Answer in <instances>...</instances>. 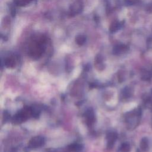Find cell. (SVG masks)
Instances as JSON below:
<instances>
[{
	"label": "cell",
	"instance_id": "cell-1",
	"mask_svg": "<svg viewBox=\"0 0 152 152\" xmlns=\"http://www.w3.org/2000/svg\"><path fill=\"white\" fill-rule=\"evenodd\" d=\"M46 39L42 36L36 38L29 48V55L33 58H38L42 55L45 49Z\"/></svg>",
	"mask_w": 152,
	"mask_h": 152
},
{
	"label": "cell",
	"instance_id": "cell-2",
	"mask_svg": "<svg viewBox=\"0 0 152 152\" xmlns=\"http://www.w3.org/2000/svg\"><path fill=\"white\" fill-rule=\"evenodd\" d=\"M45 138L41 136H36L32 138L28 143V147L30 149H36L42 147L45 144Z\"/></svg>",
	"mask_w": 152,
	"mask_h": 152
},
{
	"label": "cell",
	"instance_id": "cell-3",
	"mask_svg": "<svg viewBox=\"0 0 152 152\" xmlns=\"http://www.w3.org/2000/svg\"><path fill=\"white\" fill-rule=\"evenodd\" d=\"M83 8V5L82 1H77L71 5L70 8L69 14L70 16H74L82 12Z\"/></svg>",
	"mask_w": 152,
	"mask_h": 152
},
{
	"label": "cell",
	"instance_id": "cell-4",
	"mask_svg": "<svg viewBox=\"0 0 152 152\" xmlns=\"http://www.w3.org/2000/svg\"><path fill=\"white\" fill-rule=\"evenodd\" d=\"M117 138V134L115 132H109L106 136L107 140V149H111Z\"/></svg>",
	"mask_w": 152,
	"mask_h": 152
},
{
	"label": "cell",
	"instance_id": "cell-5",
	"mask_svg": "<svg viewBox=\"0 0 152 152\" xmlns=\"http://www.w3.org/2000/svg\"><path fill=\"white\" fill-rule=\"evenodd\" d=\"M86 122L88 126H92L95 123V117L93 111L92 109H89L85 113Z\"/></svg>",
	"mask_w": 152,
	"mask_h": 152
},
{
	"label": "cell",
	"instance_id": "cell-6",
	"mask_svg": "<svg viewBox=\"0 0 152 152\" xmlns=\"http://www.w3.org/2000/svg\"><path fill=\"white\" fill-rule=\"evenodd\" d=\"M16 64V58L14 56H10L5 58L4 64L7 68H13Z\"/></svg>",
	"mask_w": 152,
	"mask_h": 152
},
{
	"label": "cell",
	"instance_id": "cell-7",
	"mask_svg": "<svg viewBox=\"0 0 152 152\" xmlns=\"http://www.w3.org/2000/svg\"><path fill=\"white\" fill-rule=\"evenodd\" d=\"M76 42L77 44L80 46H82L84 45L86 42V37L84 35H80L76 36Z\"/></svg>",
	"mask_w": 152,
	"mask_h": 152
},
{
	"label": "cell",
	"instance_id": "cell-8",
	"mask_svg": "<svg viewBox=\"0 0 152 152\" xmlns=\"http://www.w3.org/2000/svg\"><path fill=\"white\" fill-rule=\"evenodd\" d=\"M32 1L33 0H14V4L19 7H24Z\"/></svg>",
	"mask_w": 152,
	"mask_h": 152
},
{
	"label": "cell",
	"instance_id": "cell-9",
	"mask_svg": "<svg viewBox=\"0 0 152 152\" xmlns=\"http://www.w3.org/2000/svg\"><path fill=\"white\" fill-rule=\"evenodd\" d=\"M119 27H120L119 23H118L117 22H115L110 25L109 31L111 33H114V32L117 31Z\"/></svg>",
	"mask_w": 152,
	"mask_h": 152
},
{
	"label": "cell",
	"instance_id": "cell-10",
	"mask_svg": "<svg viewBox=\"0 0 152 152\" xmlns=\"http://www.w3.org/2000/svg\"><path fill=\"white\" fill-rule=\"evenodd\" d=\"M125 49V48L123 45H117L114 48V50H113L114 54H119L121 53H122L123 52H124Z\"/></svg>",
	"mask_w": 152,
	"mask_h": 152
},
{
	"label": "cell",
	"instance_id": "cell-11",
	"mask_svg": "<svg viewBox=\"0 0 152 152\" xmlns=\"http://www.w3.org/2000/svg\"><path fill=\"white\" fill-rule=\"evenodd\" d=\"M140 147L143 151H146L149 147L148 140L146 138H144L141 141L140 143Z\"/></svg>",
	"mask_w": 152,
	"mask_h": 152
},
{
	"label": "cell",
	"instance_id": "cell-12",
	"mask_svg": "<svg viewBox=\"0 0 152 152\" xmlns=\"http://www.w3.org/2000/svg\"><path fill=\"white\" fill-rule=\"evenodd\" d=\"M69 149L70 150H72L73 151H75V152H77L80 151L82 150V146L80 145H78V144H73V145H71L69 146L68 147Z\"/></svg>",
	"mask_w": 152,
	"mask_h": 152
},
{
	"label": "cell",
	"instance_id": "cell-13",
	"mask_svg": "<svg viewBox=\"0 0 152 152\" xmlns=\"http://www.w3.org/2000/svg\"><path fill=\"white\" fill-rule=\"evenodd\" d=\"M121 152H130V146L127 143H124L121 146L120 148Z\"/></svg>",
	"mask_w": 152,
	"mask_h": 152
}]
</instances>
